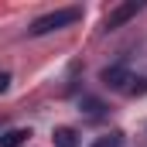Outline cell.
<instances>
[{
	"instance_id": "6da1fadb",
	"label": "cell",
	"mask_w": 147,
	"mask_h": 147,
	"mask_svg": "<svg viewBox=\"0 0 147 147\" xmlns=\"http://www.w3.org/2000/svg\"><path fill=\"white\" fill-rule=\"evenodd\" d=\"M75 21H82V7H58V10L41 14L38 21H31L28 34H31V38H41V34H51V31H62V28L75 24Z\"/></svg>"
},
{
	"instance_id": "7a4b0ae2",
	"label": "cell",
	"mask_w": 147,
	"mask_h": 147,
	"mask_svg": "<svg viewBox=\"0 0 147 147\" xmlns=\"http://www.w3.org/2000/svg\"><path fill=\"white\" fill-rule=\"evenodd\" d=\"M110 89H120V92H130V82H134V72L123 65V62H116V65H106L103 75H99Z\"/></svg>"
},
{
	"instance_id": "3957f363",
	"label": "cell",
	"mask_w": 147,
	"mask_h": 147,
	"mask_svg": "<svg viewBox=\"0 0 147 147\" xmlns=\"http://www.w3.org/2000/svg\"><path fill=\"white\" fill-rule=\"evenodd\" d=\"M144 10V3H137V0H130V3H120V7H113L110 14H106V21H103V28L106 31H113V28H123L130 17H137Z\"/></svg>"
},
{
	"instance_id": "277c9868",
	"label": "cell",
	"mask_w": 147,
	"mask_h": 147,
	"mask_svg": "<svg viewBox=\"0 0 147 147\" xmlns=\"http://www.w3.org/2000/svg\"><path fill=\"white\" fill-rule=\"evenodd\" d=\"M51 137H55V147H79V140H75V130H72V127H58Z\"/></svg>"
},
{
	"instance_id": "5b68a950",
	"label": "cell",
	"mask_w": 147,
	"mask_h": 147,
	"mask_svg": "<svg viewBox=\"0 0 147 147\" xmlns=\"http://www.w3.org/2000/svg\"><path fill=\"white\" fill-rule=\"evenodd\" d=\"M28 137H31L28 130H7V134L0 137V147H21L24 140H28Z\"/></svg>"
},
{
	"instance_id": "8992f818",
	"label": "cell",
	"mask_w": 147,
	"mask_h": 147,
	"mask_svg": "<svg viewBox=\"0 0 147 147\" xmlns=\"http://www.w3.org/2000/svg\"><path fill=\"white\" fill-rule=\"evenodd\" d=\"M92 147H123V137L120 134H106V137H99Z\"/></svg>"
},
{
	"instance_id": "52a82bcc",
	"label": "cell",
	"mask_w": 147,
	"mask_h": 147,
	"mask_svg": "<svg viewBox=\"0 0 147 147\" xmlns=\"http://www.w3.org/2000/svg\"><path fill=\"white\" fill-rule=\"evenodd\" d=\"M7 86H10V72H0V92H3Z\"/></svg>"
}]
</instances>
